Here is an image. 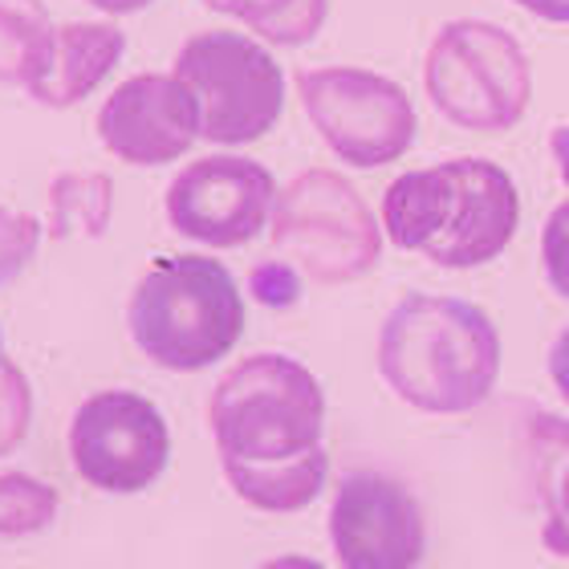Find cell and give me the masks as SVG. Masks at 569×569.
I'll use <instances>...</instances> for the list:
<instances>
[{
	"label": "cell",
	"instance_id": "obj_15",
	"mask_svg": "<svg viewBox=\"0 0 569 569\" xmlns=\"http://www.w3.org/2000/svg\"><path fill=\"white\" fill-rule=\"evenodd\" d=\"M224 480L232 485L244 505L261 512H297L309 509L330 476V456L326 448H313L289 463H220Z\"/></svg>",
	"mask_w": 569,
	"mask_h": 569
},
{
	"label": "cell",
	"instance_id": "obj_25",
	"mask_svg": "<svg viewBox=\"0 0 569 569\" xmlns=\"http://www.w3.org/2000/svg\"><path fill=\"white\" fill-rule=\"evenodd\" d=\"M512 4L525 12H533L537 21L569 24V0H512Z\"/></svg>",
	"mask_w": 569,
	"mask_h": 569
},
{
	"label": "cell",
	"instance_id": "obj_22",
	"mask_svg": "<svg viewBox=\"0 0 569 569\" xmlns=\"http://www.w3.org/2000/svg\"><path fill=\"white\" fill-rule=\"evenodd\" d=\"M541 269H546L549 289L569 301V200L549 212L541 228Z\"/></svg>",
	"mask_w": 569,
	"mask_h": 569
},
{
	"label": "cell",
	"instance_id": "obj_29",
	"mask_svg": "<svg viewBox=\"0 0 569 569\" xmlns=\"http://www.w3.org/2000/svg\"><path fill=\"white\" fill-rule=\"evenodd\" d=\"M561 517L569 521V468H566V476H561Z\"/></svg>",
	"mask_w": 569,
	"mask_h": 569
},
{
	"label": "cell",
	"instance_id": "obj_10",
	"mask_svg": "<svg viewBox=\"0 0 569 569\" xmlns=\"http://www.w3.org/2000/svg\"><path fill=\"white\" fill-rule=\"evenodd\" d=\"M330 541L342 569H419L427 525L416 492L382 472H355L338 485Z\"/></svg>",
	"mask_w": 569,
	"mask_h": 569
},
{
	"label": "cell",
	"instance_id": "obj_3",
	"mask_svg": "<svg viewBox=\"0 0 569 569\" xmlns=\"http://www.w3.org/2000/svg\"><path fill=\"white\" fill-rule=\"evenodd\" d=\"M220 463H289L321 448L326 395L289 355H252L216 382L208 403Z\"/></svg>",
	"mask_w": 569,
	"mask_h": 569
},
{
	"label": "cell",
	"instance_id": "obj_18",
	"mask_svg": "<svg viewBox=\"0 0 569 569\" xmlns=\"http://www.w3.org/2000/svg\"><path fill=\"white\" fill-rule=\"evenodd\" d=\"M212 12L232 17L269 46H309L330 17V0H203Z\"/></svg>",
	"mask_w": 569,
	"mask_h": 569
},
{
	"label": "cell",
	"instance_id": "obj_8",
	"mask_svg": "<svg viewBox=\"0 0 569 569\" xmlns=\"http://www.w3.org/2000/svg\"><path fill=\"white\" fill-rule=\"evenodd\" d=\"M70 456L86 485L131 497L151 488L171 463V431L151 399L134 391H98L73 411Z\"/></svg>",
	"mask_w": 569,
	"mask_h": 569
},
{
	"label": "cell",
	"instance_id": "obj_2",
	"mask_svg": "<svg viewBox=\"0 0 569 569\" xmlns=\"http://www.w3.org/2000/svg\"><path fill=\"white\" fill-rule=\"evenodd\" d=\"M127 326L154 367L196 375L240 342L244 297L237 277L212 257H159L134 284Z\"/></svg>",
	"mask_w": 569,
	"mask_h": 569
},
{
	"label": "cell",
	"instance_id": "obj_14",
	"mask_svg": "<svg viewBox=\"0 0 569 569\" xmlns=\"http://www.w3.org/2000/svg\"><path fill=\"white\" fill-rule=\"evenodd\" d=\"M127 53V33L119 24L107 21H73L58 29V46H53V66L29 94L41 107L66 110L73 102H86L98 86L107 82L110 70Z\"/></svg>",
	"mask_w": 569,
	"mask_h": 569
},
{
	"label": "cell",
	"instance_id": "obj_28",
	"mask_svg": "<svg viewBox=\"0 0 569 569\" xmlns=\"http://www.w3.org/2000/svg\"><path fill=\"white\" fill-rule=\"evenodd\" d=\"M261 569H326V566H321V561H313V558H301V553H284V558L264 561Z\"/></svg>",
	"mask_w": 569,
	"mask_h": 569
},
{
	"label": "cell",
	"instance_id": "obj_19",
	"mask_svg": "<svg viewBox=\"0 0 569 569\" xmlns=\"http://www.w3.org/2000/svg\"><path fill=\"white\" fill-rule=\"evenodd\" d=\"M58 517V492L37 476L9 472L0 476V537L46 533Z\"/></svg>",
	"mask_w": 569,
	"mask_h": 569
},
{
	"label": "cell",
	"instance_id": "obj_23",
	"mask_svg": "<svg viewBox=\"0 0 569 569\" xmlns=\"http://www.w3.org/2000/svg\"><path fill=\"white\" fill-rule=\"evenodd\" d=\"M249 289L257 301H264V306L284 309L301 297V277H297V269L289 261H264L252 269Z\"/></svg>",
	"mask_w": 569,
	"mask_h": 569
},
{
	"label": "cell",
	"instance_id": "obj_5",
	"mask_svg": "<svg viewBox=\"0 0 569 569\" xmlns=\"http://www.w3.org/2000/svg\"><path fill=\"white\" fill-rule=\"evenodd\" d=\"M273 249L318 284H350L379 264L382 224L362 191L330 167H309L277 188Z\"/></svg>",
	"mask_w": 569,
	"mask_h": 569
},
{
	"label": "cell",
	"instance_id": "obj_24",
	"mask_svg": "<svg viewBox=\"0 0 569 569\" xmlns=\"http://www.w3.org/2000/svg\"><path fill=\"white\" fill-rule=\"evenodd\" d=\"M549 379H553L558 395L569 403V326L549 346Z\"/></svg>",
	"mask_w": 569,
	"mask_h": 569
},
{
	"label": "cell",
	"instance_id": "obj_6",
	"mask_svg": "<svg viewBox=\"0 0 569 569\" xmlns=\"http://www.w3.org/2000/svg\"><path fill=\"white\" fill-rule=\"evenodd\" d=\"M176 78L191 86L203 110V139L244 147L273 131L284 110V73L261 41L232 29H208L183 41Z\"/></svg>",
	"mask_w": 569,
	"mask_h": 569
},
{
	"label": "cell",
	"instance_id": "obj_7",
	"mask_svg": "<svg viewBox=\"0 0 569 569\" xmlns=\"http://www.w3.org/2000/svg\"><path fill=\"white\" fill-rule=\"evenodd\" d=\"M309 127L342 163L387 167L416 147L419 114L411 94L387 73L362 66H318L297 73Z\"/></svg>",
	"mask_w": 569,
	"mask_h": 569
},
{
	"label": "cell",
	"instance_id": "obj_11",
	"mask_svg": "<svg viewBox=\"0 0 569 569\" xmlns=\"http://www.w3.org/2000/svg\"><path fill=\"white\" fill-rule=\"evenodd\" d=\"M98 139L131 167H167L203 139V110L176 73H134L98 110Z\"/></svg>",
	"mask_w": 569,
	"mask_h": 569
},
{
	"label": "cell",
	"instance_id": "obj_20",
	"mask_svg": "<svg viewBox=\"0 0 569 569\" xmlns=\"http://www.w3.org/2000/svg\"><path fill=\"white\" fill-rule=\"evenodd\" d=\"M29 419H33V387L21 367L4 362L0 367V456L21 448V439L29 436Z\"/></svg>",
	"mask_w": 569,
	"mask_h": 569
},
{
	"label": "cell",
	"instance_id": "obj_12",
	"mask_svg": "<svg viewBox=\"0 0 569 569\" xmlns=\"http://www.w3.org/2000/svg\"><path fill=\"white\" fill-rule=\"evenodd\" d=\"M460 179V208L443 237L423 252L439 269H480L509 249L521 228V191L492 159L460 154L451 159Z\"/></svg>",
	"mask_w": 569,
	"mask_h": 569
},
{
	"label": "cell",
	"instance_id": "obj_4",
	"mask_svg": "<svg viewBox=\"0 0 569 569\" xmlns=\"http://www.w3.org/2000/svg\"><path fill=\"white\" fill-rule=\"evenodd\" d=\"M423 86L439 119L472 134H505L529 114L533 66L509 29L480 17L439 24L423 58Z\"/></svg>",
	"mask_w": 569,
	"mask_h": 569
},
{
	"label": "cell",
	"instance_id": "obj_13",
	"mask_svg": "<svg viewBox=\"0 0 569 569\" xmlns=\"http://www.w3.org/2000/svg\"><path fill=\"white\" fill-rule=\"evenodd\" d=\"M456 208H460V179L451 159L416 167L391 179V188L382 196V232L391 237L395 249L427 252L451 228Z\"/></svg>",
	"mask_w": 569,
	"mask_h": 569
},
{
	"label": "cell",
	"instance_id": "obj_21",
	"mask_svg": "<svg viewBox=\"0 0 569 569\" xmlns=\"http://www.w3.org/2000/svg\"><path fill=\"white\" fill-rule=\"evenodd\" d=\"M41 244V220L17 208H0V289L24 273Z\"/></svg>",
	"mask_w": 569,
	"mask_h": 569
},
{
	"label": "cell",
	"instance_id": "obj_30",
	"mask_svg": "<svg viewBox=\"0 0 569 569\" xmlns=\"http://www.w3.org/2000/svg\"><path fill=\"white\" fill-rule=\"evenodd\" d=\"M0 367H4V333H0Z\"/></svg>",
	"mask_w": 569,
	"mask_h": 569
},
{
	"label": "cell",
	"instance_id": "obj_26",
	"mask_svg": "<svg viewBox=\"0 0 569 569\" xmlns=\"http://www.w3.org/2000/svg\"><path fill=\"white\" fill-rule=\"evenodd\" d=\"M549 154H553V163H558L561 183L569 188V122H561V127L549 131Z\"/></svg>",
	"mask_w": 569,
	"mask_h": 569
},
{
	"label": "cell",
	"instance_id": "obj_9",
	"mask_svg": "<svg viewBox=\"0 0 569 569\" xmlns=\"http://www.w3.org/2000/svg\"><path fill=\"white\" fill-rule=\"evenodd\" d=\"M277 179L244 154L196 159L167 188V220L179 237L208 249H240L273 220Z\"/></svg>",
	"mask_w": 569,
	"mask_h": 569
},
{
	"label": "cell",
	"instance_id": "obj_27",
	"mask_svg": "<svg viewBox=\"0 0 569 569\" xmlns=\"http://www.w3.org/2000/svg\"><path fill=\"white\" fill-rule=\"evenodd\" d=\"M94 9L110 12V17H127V12H139L147 9V4H154V0H90Z\"/></svg>",
	"mask_w": 569,
	"mask_h": 569
},
{
	"label": "cell",
	"instance_id": "obj_17",
	"mask_svg": "<svg viewBox=\"0 0 569 569\" xmlns=\"http://www.w3.org/2000/svg\"><path fill=\"white\" fill-rule=\"evenodd\" d=\"M114 183L102 171H66L49 183V232L58 240H94L110 228Z\"/></svg>",
	"mask_w": 569,
	"mask_h": 569
},
{
	"label": "cell",
	"instance_id": "obj_1",
	"mask_svg": "<svg viewBox=\"0 0 569 569\" xmlns=\"http://www.w3.org/2000/svg\"><path fill=\"white\" fill-rule=\"evenodd\" d=\"M379 375L427 416L476 411L500 379L497 321L463 297L407 293L382 321Z\"/></svg>",
	"mask_w": 569,
	"mask_h": 569
},
{
	"label": "cell",
	"instance_id": "obj_16",
	"mask_svg": "<svg viewBox=\"0 0 569 569\" xmlns=\"http://www.w3.org/2000/svg\"><path fill=\"white\" fill-rule=\"evenodd\" d=\"M58 29L41 0H0V82L33 90L53 66Z\"/></svg>",
	"mask_w": 569,
	"mask_h": 569
}]
</instances>
